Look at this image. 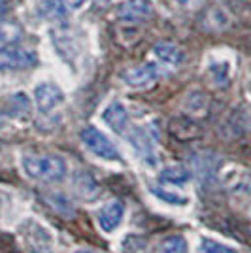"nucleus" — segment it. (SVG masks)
<instances>
[{"label": "nucleus", "instance_id": "obj_12", "mask_svg": "<svg viewBox=\"0 0 251 253\" xmlns=\"http://www.w3.org/2000/svg\"><path fill=\"white\" fill-rule=\"evenodd\" d=\"M38 11L45 19L53 21H64L66 19V10L61 0H40L38 2Z\"/></svg>", "mask_w": 251, "mask_h": 253}, {"label": "nucleus", "instance_id": "obj_2", "mask_svg": "<svg viewBox=\"0 0 251 253\" xmlns=\"http://www.w3.org/2000/svg\"><path fill=\"white\" fill-rule=\"evenodd\" d=\"M80 136H82V142H84L85 148L89 149L93 155H96V157L106 159V161H119L121 159L119 149L115 148L114 142L106 136L104 132H100L96 126H85Z\"/></svg>", "mask_w": 251, "mask_h": 253}, {"label": "nucleus", "instance_id": "obj_8", "mask_svg": "<svg viewBox=\"0 0 251 253\" xmlns=\"http://www.w3.org/2000/svg\"><path fill=\"white\" fill-rule=\"evenodd\" d=\"M102 119L106 121V125L110 126L112 130L119 132V134H125L126 126H128V114H126L125 106L121 102H112L104 110Z\"/></svg>", "mask_w": 251, "mask_h": 253}, {"label": "nucleus", "instance_id": "obj_7", "mask_svg": "<svg viewBox=\"0 0 251 253\" xmlns=\"http://www.w3.org/2000/svg\"><path fill=\"white\" fill-rule=\"evenodd\" d=\"M125 215V204L121 201H110L98 211V225L104 232H114Z\"/></svg>", "mask_w": 251, "mask_h": 253}, {"label": "nucleus", "instance_id": "obj_15", "mask_svg": "<svg viewBox=\"0 0 251 253\" xmlns=\"http://www.w3.org/2000/svg\"><path fill=\"white\" fill-rule=\"evenodd\" d=\"M187 242L183 236H168L161 242V253H187Z\"/></svg>", "mask_w": 251, "mask_h": 253}, {"label": "nucleus", "instance_id": "obj_1", "mask_svg": "<svg viewBox=\"0 0 251 253\" xmlns=\"http://www.w3.org/2000/svg\"><path fill=\"white\" fill-rule=\"evenodd\" d=\"M27 176L42 183H53L64 179L68 167L59 155H25L21 161Z\"/></svg>", "mask_w": 251, "mask_h": 253}, {"label": "nucleus", "instance_id": "obj_10", "mask_svg": "<svg viewBox=\"0 0 251 253\" xmlns=\"http://www.w3.org/2000/svg\"><path fill=\"white\" fill-rule=\"evenodd\" d=\"M153 53L157 55L159 61H163V63H167V64H179L183 61V51L179 49L176 43L159 42V43H155Z\"/></svg>", "mask_w": 251, "mask_h": 253}, {"label": "nucleus", "instance_id": "obj_21", "mask_svg": "<svg viewBox=\"0 0 251 253\" xmlns=\"http://www.w3.org/2000/svg\"><path fill=\"white\" fill-rule=\"evenodd\" d=\"M4 125H6V121H4V117L0 116V128H4Z\"/></svg>", "mask_w": 251, "mask_h": 253}, {"label": "nucleus", "instance_id": "obj_17", "mask_svg": "<svg viewBox=\"0 0 251 253\" xmlns=\"http://www.w3.org/2000/svg\"><path fill=\"white\" fill-rule=\"evenodd\" d=\"M200 253H238L236 250H232L225 244L211 240V238H202L200 242Z\"/></svg>", "mask_w": 251, "mask_h": 253}, {"label": "nucleus", "instance_id": "obj_20", "mask_svg": "<svg viewBox=\"0 0 251 253\" xmlns=\"http://www.w3.org/2000/svg\"><path fill=\"white\" fill-rule=\"evenodd\" d=\"M74 253H96V252H93V250H78V252Z\"/></svg>", "mask_w": 251, "mask_h": 253}, {"label": "nucleus", "instance_id": "obj_16", "mask_svg": "<svg viewBox=\"0 0 251 253\" xmlns=\"http://www.w3.org/2000/svg\"><path fill=\"white\" fill-rule=\"evenodd\" d=\"M21 38V31L13 25H0V47L15 45Z\"/></svg>", "mask_w": 251, "mask_h": 253}, {"label": "nucleus", "instance_id": "obj_19", "mask_svg": "<svg viewBox=\"0 0 251 253\" xmlns=\"http://www.w3.org/2000/svg\"><path fill=\"white\" fill-rule=\"evenodd\" d=\"M6 11H8V2L6 0H0V19L6 15Z\"/></svg>", "mask_w": 251, "mask_h": 253}, {"label": "nucleus", "instance_id": "obj_13", "mask_svg": "<svg viewBox=\"0 0 251 253\" xmlns=\"http://www.w3.org/2000/svg\"><path fill=\"white\" fill-rule=\"evenodd\" d=\"M130 144L138 149L140 155H144V157H151V155H153L151 144H149V136H147L142 128H134V130H132V134H130Z\"/></svg>", "mask_w": 251, "mask_h": 253}, {"label": "nucleus", "instance_id": "obj_5", "mask_svg": "<svg viewBox=\"0 0 251 253\" xmlns=\"http://www.w3.org/2000/svg\"><path fill=\"white\" fill-rule=\"evenodd\" d=\"M153 2L151 0H125L123 4H119L117 15L119 19L128 23L146 21L153 15Z\"/></svg>", "mask_w": 251, "mask_h": 253}, {"label": "nucleus", "instance_id": "obj_18", "mask_svg": "<svg viewBox=\"0 0 251 253\" xmlns=\"http://www.w3.org/2000/svg\"><path fill=\"white\" fill-rule=\"evenodd\" d=\"M64 6H70V8H80L85 0H61Z\"/></svg>", "mask_w": 251, "mask_h": 253}, {"label": "nucleus", "instance_id": "obj_11", "mask_svg": "<svg viewBox=\"0 0 251 253\" xmlns=\"http://www.w3.org/2000/svg\"><path fill=\"white\" fill-rule=\"evenodd\" d=\"M159 179L163 183H170V185H185L189 179H191V172L185 167L172 165V167H167V169L159 174Z\"/></svg>", "mask_w": 251, "mask_h": 253}, {"label": "nucleus", "instance_id": "obj_3", "mask_svg": "<svg viewBox=\"0 0 251 253\" xmlns=\"http://www.w3.org/2000/svg\"><path fill=\"white\" fill-rule=\"evenodd\" d=\"M36 64V55L17 45L0 47V70H23Z\"/></svg>", "mask_w": 251, "mask_h": 253}, {"label": "nucleus", "instance_id": "obj_4", "mask_svg": "<svg viewBox=\"0 0 251 253\" xmlns=\"http://www.w3.org/2000/svg\"><path fill=\"white\" fill-rule=\"evenodd\" d=\"M159 78H161V70L155 63H144L123 72V82L128 87H134V89L149 87V85L155 84Z\"/></svg>", "mask_w": 251, "mask_h": 253}, {"label": "nucleus", "instance_id": "obj_22", "mask_svg": "<svg viewBox=\"0 0 251 253\" xmlns=\"http://www.w3.org/2000/svg\"><path fill=\"white\" fill-rule=\"evenodd\" d=\"M176 2H179V4H187L189 0H176Z\"/></svg>", "mask_w": 251, "mask_h": 253}, {"label": "nucleus", "instance_id": "obj_6", "mask_svg": "<svg viewBox=\"0 0 251 253\" xmlns=\"http://www.w3.org/2000/svg\"><path fill=\"white\" fill-rule=\"evenodd\" d=\"M34 100L40 112H51L53 108H57L64 100V93L59 85L45 82L34 89Z\"/></svg>", "mask_w": 251, "mask_h": 253}, {"label": "nucleus", "instance_id": "obj_9", "mask_svg": "<svg viewBox=\"0 0 251 253\" xmlns=\"http://www.w3.org/2000/svg\"><path fill=\"white\" fill-rule=\"evenodd\" d=\"M2 112L10 117H25L31 112V102H29V96L23 95V93H13L8 95L2 102Z\"/></svg>", "mask_w": 251, "mask_h": 253}, {"label": "nucleus", "instance_id": "obj_14", "mask_svg": "<svg viewBox=\"0 0 251 253\" xmlns=\"http://www.w3.org/2000/svg\"><path fill=\"white\" fill-rule=\"evenodd\" d=\"M151 193H153L157 199H161L163 202H168V204H172V206H183V204H187L189 202L187 197H181L179 193H172V191L157 187V185L151 187Z\"/></svg>", "mask_w": 251, "mask_h": 253}]
</instances>
